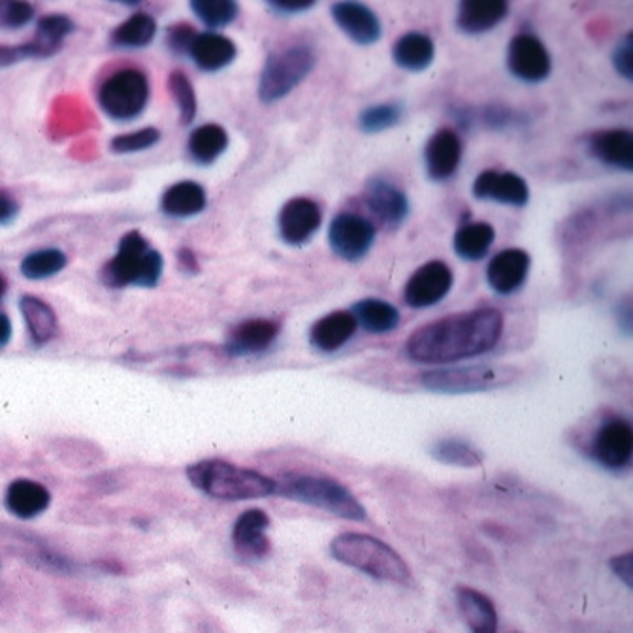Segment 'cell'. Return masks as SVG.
Here are the masks:
<instances>
[{"mask_svg": "<svg viewBox=\"0 0 633 633\" xmlns=\"http://www.w3.org/2000/svg\"><path fill=\"white\" fill-rule=\"evenodd\" d=\"M502 334L504 315L500 309H472L421 326L407 339L406 353L413 363H456L488 353Z\"/></svg>", "mask_w": 633, "mask_h": 633, "instance_id": "obj_1", "label": "cell"}, {"mask_svg": "<svg viewBox=\"0 0 633 633\" xmlns=\"http://www.w3.org/2000/svg\"><path fill=\"white\" fill-rule=\"evenodd\" d=\"M187 477L206 496L222 502L266 498L277 491V481L266 477L257 469L236 466L233 462L219 458L191 464L187 467Z\"/></svg>", "mask_w": 633, "mask_h": 633, "instance_id": "obj_2", "label": "cell"}, {"mask_svg": "<svg viewBox=\"0 0 633 633\" xmlns=\"http://www.w3.org/2000/svg\"><path fill=\"white\" fill-rule=\"evenodd\" d=\"M330 554L339 564L355 567L358 572L379 581L407 583L412 577V570L407 566L406 560L374 535L358 534V532L339 534L330 543Z\"/></svg>", "mask_w": 633, "mask_h": 633, "instance_id": "obj_3", "label": "cell"}, {"mask_svg": "<svg viewBox=\"0 0 633 633\" xmlns=\"http://www.w3.org/2000/svg\"><path fill=\"white\" fill-rule=\"evenodd\" d=\"M162 270V255L149 246L142 233L130 230L119 241L116 257L102 266L100 281L110 289H125L129 285L151 289L159 284Z\"/></svg>", "mask_w": 633, "mask_h": 633, "instance_id": "obj_4", "label": "cell"}, {"mask_svg": "<svg viewBox=\"0 0 633 633\" xmlns=\"http://www.w3.org/2000/svg\"><path fill=\"white\" fill-rule=\"evenodd\" d=\"M277 496L311 505L347 521H366V510L357 496L339 481L320 475H289L277 481Z\"/></svg>", "mask_w": 633, "mask_h": 633, "instance_id": "obj_5", "label": "cell"}, {"mask_svg": "<svg viewBox=\"0 0 633 633\" xmlns=\"http://www.w3.org/2000/svg\"><path fill=\"white\" fill-rule=\"evenodd\" d=\"M317 57L306 43H295L281 50L271 51L266 57L260 72L259 99L265 105H274L295 91L315 68Z\"/></svg>", "mask_w": 633, "mask_h": 633, "instance_id": "obj_6", "label": "cell"}, {"mask_svg": "<svg viewBox=\"0 0 633 633\" xmlns=\"http://www.w3.org/2000/svg\"><path fill=\"white\" fill-rule=\"evenodd\" d=\"M521 375L517 368L511 366H464V368L432 369L421 375V385L432 393L469 394L485 393L492 388L507 387L517 382Z\"/></svg>", "mask_w": 633, "mask_h": 633, "instance_id": "obj_7", "label": "cell"}, {"mask_svg": "<svg viewBox=\"0 0 633 633\" xmlns=\"http://www.w3.org/2000/svg\"><path fill=\"white\" fill-rule=\"evenodd\" d=\"M151 97L148 76L138 68L117 70L100 86L99 105L116 121H132L140 116Z\"/></svg>", "mask_w": 633, "mask_h": 633, "instance_id": "obj_8", "label": "cell"}, {"mask_svg": "<svg viewBox=\"0 0 633 633\" xmlns=\"http://www.w3.org/2000/svg\"><path fill=\"white\" fill-rule=\"evenodd\" d=\"M375 233H377L375 225L369 219L358 214L344 211L334 217L330 222L328 244L339 259L357 263V260H363L374 246Z\"/></svg>", "mask_w": 633, "mask_h": 633, "instance_id": "obj_9", "label": "cell"}, {"mask_svg": "<svg viewBox=\"0 0 633 633\" xmlns=\"http://www.w3.org/2000/svg\"><path fill=\"white\" fill-rule=\"evenodd\" d=\"M591 455L600 466L624 469L632 464L633 428L626 418L611 417L592 437Z\"/></svg>", "mask_w": 633, "mask_h": 633, "instance_id": "obj_10", "label": "cell"}, {"mask_svg": "<svg viewBox=\"0 0 633 633\" xmlns=\"http://www.w3.org/2000/svg\"><path fill=\"white\" fill-rule=\"evenodd\" d=\"M453 284L455 277L449 266L442 260H431L409 277L404 289V301L413 309L432 308L449 295Z\"/></svg>", "mask_w": 633, "mask_h": 633, "instance_id": "obj_11", "label": "cell"}, {"mask_svg": "<svg viewBox=\"0 0 633 633\" xmlns=\"http://www.w3.org/2000/svg\"><path fill=\"white\" fill-rule=\"evenodd\" d=\"M507 68L517 80L540 83L551 76L553 61H551L545 43L540 38L521 32L510 42Z\"/></svg>", "mask_w": 633, "mask_h": 633, "instance_id": "obj_12", "label": "cell"}, {"mask_svg": "<svg viewBox=\"0 0 633 633\" xmlns=\"http://www.w3.org/2000/svg\"><path fill=\"white\" fill-rule=\"evenodd\" d=\"M323 222L319 204L311 198L296 197L279 211V234L289 246H301L314 238Z\"/></svg>", "mask_w": 633, "mask_h": 633, "instance_id": "obj_13", "label": "cell"}, {"mask_svg": "<svg viewBox=\"0 0 633 633\" xmlns=\"http://www.w3.org/2000/svg\"><path fill=\"white\" fill-rule=\"evenodd\" d=\"M336 26L358 46H372L383 34V23L379 16L363 2H334L330 8Z\"/></svg>", "mask_w": 633, "mask_h": 633, "instance_id": "obj_14", "label": "cell"}, {"mask_svg": "<svg viewBox=\"0 0 633 633\" xmlns=\"http://www.w3.org/2000/svg\"><path fill=\"white\" fill-rule=\"evenodd\" d=\"M472 191L479 200H492L513 208H523L530 202L528 184L515 172L485 170L475 178Z\"/></svg>", "mask_w": 633, "mask_h": 633, "instance_id": "obj_15", "label": "cell"}, {"mask_svg": "<svg viewBox=\"0 0 633 633\" xmlns=\"http://www.w3.org/2000/svg\"><path fill=\"white\" fill-rule=\"evenodd\" d=\"M364 200L385 227L398 228L409 216V198L388 179H369Z\"/></svg>", "mask_w": 633, "mask_h": 633, "instance_id": "obj_16", "label": "cell"}, {"mask_svg": "<svg viewBox=\"0 0 633 633\" xmlns=\"http://www.w3.org/2000/svg\"><path fill=\"white\" fill-rule=\"evenodd\" d=\"M279 330H281V326L276 320H244L228 333L225 353L236 358L259 355L276 342Z\"/></svg>", "mask_w": 633, "mask_h": 633, "instance_id": "obj_17", "label": "cell"}, {"mask_svg": "<svg viewBox=\"0 0 633 633\" xmlns=\"http://www.w3.org/2000/svg\"><path fill=\"white\" fill-rule=\"evenodd\" d=\"M530 265H532V259L524 249H517V247L504 249L491 260V265L486 268L488 285L498 295H513L526 281Z\"/></svg>", "mask_w": 633, "mask_h": 633, "instance_id": "obj_18", "label": "cell"}, {"mask_svg": "<svg viewBox=\"0 0 633 633\" xmlns=\"http://www.w3.org/2000/svg\"><path fill=\"white\" fill-rule=\"evenodd\" d=\"M462 142L453 129H439L425 149L426 172L434 181L453 178L461 167Z\"/></svg>", "mask_w": 633, "mask_h": 633, "instance_id": "obj_19", "label": "cell"}, {"mask_svg": "<svg viewBox=\"0 0 633 633\" xmlns=\"http://www.w3.org/2000/svg\"><path fill=\"white\" fill-rule=\"evenodd\" d=\"M268 528H270V517L265 511L247 510L234 524V548L246 558H263L271 548L270 540L266 535Z\"/></svg>", "mask_w": 633, "mask_h": 633, "instance_id": "obj_20", "label": "cell"}, {"mask_svg": "<svg viewBox=\"0 0 633 633\" xmlns=\"http://www.w3.org/2000/svg\"><path fill=\"white\" fill-rule=\"evenodd\" d=\"M589 151L602 165L619 168L624 172L633 170V135L626 129L600 130L589 138Z\"/></svg>", "mask_w": 633, "mask_h": 633, "instance_id": "obj_21", "label": "cell"}, {"mask_svg": "<svg viewBox=\"0 0 633 633\" xmlns=\"http://www.w3.org/2000/svg\"><path fill=\"white\" fill-rule=\"evenodd\" d=\"M76 31V23L65 13H48L38 19L34 37L26 42L27 59H46L61 50L65 38Z\"/></svg>", "mask_w": 633, "mask_h": 633, "instance_id": "obj_22", "label": "cell"}, {"mask_svg": "<svg viewBox=\"0 0 633 633\" xmlns=\"http://www.w3.org/2000/svg\"><path fill=\"white\" fill-rule=\"evenodd\" d=\"M507 13L505 0H464L456 13V27L466 34H483L500 26Z\"/></svg>", "mask_w": 633, "mask_h": 633, "instance_id": "obj_23", "label": "cell"}, {"mask_svg": "<svg viewBox=\"0 0 633 633\" xmlns=\"http://www.w3.org/2000/svg\"><path fill=\"white\" fill-rule=\"evenodd\" d=\"M51 494L42 483L32 479H16L8 485L4 494L7 510L23 521H31L48 511Z\"/></svg>", "mask_w": 633, "mask_h": 633, "instance_id": "obj_24", "label": "cell"}, {"mask_svg": "<svg viewBox=\"0 0 633 633\" xmlns=\"http://www.w3.org/2000/svg\"><path fill=\"white\" fill-rule=\"evenodd\" d=\"M455 596L458 613L472 633L498 632V611L491 597L469 586H458Z\"/></svg>", "mask_w": 633, "mask_h": 633, "instance_id": "obj_25", "label": "cell"}, {"mask_svg": "<svg viewBox=\"0 0 633 633\" xmlns=\"http://www.w3.org/2000/svg\"><path fill=\"white\" fill-rule=\"evenodd\" d=\"M189 56L204 72H219L236 59L238 50L236 43L221 32H198Z\"/></svg>", "mask_w": 633, "mask_h": 633, "instance_id": "obj_26", "label": "cell"}, {"mask_svg": "<svg viewBox=\"0 0 633 633\" xmlns=\"http://www.w3.org/2000/svg\"><path fill=\"white\" fill-rule=\"evenodd\" d=\"M357 333V320L350 311H333L317 320L309 330V344L323 353L342 349Z\"/></svg>", "mask_w": 633, "mask_h": 633, "instance_id": "obj_27", "label": "cell"}, {"mask_svg": "<svg viewBox=\"0 0 633 633\" xmlns=\"http://www.w3.org/2000/svg\"><path fill=\"white\" fill-rule=\"evenodd\" d=\"M19 311L26 319L29 338L37 347L50 344L59 334V319L56 309L38 296L26 295L19 300Z\"/></svg>", "mask_w": 633, "mask_h": 633, "instance_id": "obj_28", "label": "cell"}, {"mask_svg": "<svg viewBox=\"0 0 633 633\" xmlns=\"http://www.w3.org/2000/svg\"><path fill=\"white\" fill-rule=\"evenodd\" d=\"M436 57V43L425 32H406L393 48V61L407 72H423Z\"/></svg>", "mask_w": 633, "mask_h": 633, "instance_id": "obj_29", "label": "cell"}, {"mask_svg": "<svg viewBox=\"0 0 633 633\" xmlns=\"http://www.w3.org/2000/svg\"><path fill=\"white\" fill-rule=\"evenodd\" d=\"M206 204H208V197H206L202 185L197 181H178V184L170 185L160 198L162 211L176 219L202 214Z\"/></svg>", "mask_w": 633, "mask_h": 633, "instance_id": "obj_30", "label": "cell"}, {"mask_svg": "<svg viewBox=\"0 0 633 633\" xmlns=\"http://www.w3.org/2000/svg\"><path fill=\"white\" fill-rule=\"evenodd\" d=\"M357 326L368 334L393 333L400 325V311L379 298H364L349 309Z\"/></svg>", "mask_w": 633, "mask_h": 633, "instance_id": "obj_31", "label": "cell"}, {"mask_svg": "<svg viewBox=\"0 0 633 633\" xmlns=\"http://www.w3.org/2000/svg\"><path fill=\"white\" fill-rule=\"evenodd\" d=\"M228 148L227 130L221 125L208 123L192 130L189 136V155L197 165L208 167L211 162H216Z\"/></svg>", "mask_w": 633, "mask_h": 633, "instance_id": "obj_32", "label": "cell"}, {"mask_svg": "<svg viewBox=\"0 0 633 633\" xmlns=\"http://www.w3.org/2000/svg\"><path fill=\"white\" fill-rule=\"evenodd\" d=\"M496 240V230L491 222H466L453 238L455 253L464 260H481Z\"/></svg>", "mask_w": 633, "mask_h": 633, "instance_id": "obj_33", "label": "cell"}, {"mask_svg": "<svg viewBox=\"0 0 633 633\" xmlns=\"http://www.w3.org/2000/svg\"><path fill=\"white\" fill-rule=\"evenodd\" d=\"M456 117H458V123L464 127L481 125L491 130L513 129V127L526 123V116L523 111L511 110L502 105L483 106L479 110L466 108V110L456 111Z\"/></svg>", "mask_w": 633, "mask_h": 633, "instance_id": "obj_34", "label": "cell"}, {"mask_svg": "<svg viewBox=\"0 0 633 633\" xmlns=\"http://www.w3.org/2000/svg\"><path fill=\"white\" fill-rule=\"evenodd\" d=\"M157 34V21L151 13L136 12L125 19L111 32V43L117 48H146Z\"/></svg>", "mask_w": 633, "mask_h": 633, "instance_id": "obj_35", "label": "cell"}, {"mask_svg": "<svg viewBox=\"0 0 633 633\" xmlns=\"http://www.w3.org/2000/svg\"><path fill=\"white\" fill-rule=\"evenodd\" d=\"M432 456L447 466L477 467L483 464L481 451L461 437H445L434 443Z\"/></svg>", "mask_w": 633, "mask_h": 633, "instance_id": "obj_36", "label": "cell"}, {"mask_svg": "<svg viewBox=\"0 0 633 633\" xmlns=\"http://www.w3.org/2000/svg\"><path fill=\"white\" fill-rule=\"evenodd\" d=\"M68 265L67 255L61 249H40V251L29 253L26 259L21 260L19 270L32 281L48 279L65 270Z\"/></svg>", "mask_w": 633, "mask_h": 633, "instance_id": "obj_37", "label": "cell"}, {"mask_svg": "<svg viewBox=\"0 0 633 633\" xmlns=\"http://www.w3.org/2000/svg\"><path fill=\"white\" fill-rule=\"evenodd\" d=\"M191 10L211 32L230 26L240 16V7L234 0H192Z\"/></svg>", "mask_w": 633, "mask_h": 633, "instance_id": "obj_38", "label": "cell"}, {"mask_svg": "<svg viewBox=\"0 0 633 633\" xmlns=\"http://www.w3.org/2000/svg\"><path fill=\"white\" fill-rule=\"evenodd\" d=\"M404 108L398 102H383L363 110L358 116V127L366 135H379L383 130L393 129L400 123Z\"/></svg>", "mask_w": 633, "mask_h": 633, "instance_id": "obj_39", "label": "cell"}, {"mask_svg": "<svg viewBox=\"0 0 633 633\" xmlns=\"http://www.w3.org/2000/svg\"><path fill=\"white\" fill-rule=\"evenodd\" d=\"M168 89L172 92L174 102L178 106L181 123L191 125L198 111L197 91H195L191 80L184 72L174 70L168 78Z\"/></svg>", "mask_w": 633, "mask_h": 633, "instance_id": "obj_40", "label": "cell"}, {"mask_svg": "<svg viewBox=\"0 0 633 633\" xmlns=\"http://www.w3.org/2000/svg\"><path fill=\"white\" fill-rule=\"evenodd\" d=\"M160 140V130L155 127H146V129L129 132V135H119L110 142V149L113 154L127 155L146 151L154 148L155 144Z\"/></svg>", "mask_w": 633, "mask_h": 633, "instance_id": "obj_41", "label": "cell"}, {"mask_svg": "<svg viewBox=\"0 0 633 633\" xmlns=\"http://www.w3.org/2000/svg\"><path fill=\"white\" fill-rule=\"evenodd\" d=\"M37 16V8L23 0H0V29L18 31L29 26Z\"/></svg>", "mask_w": 633, "mask_h": 633, "instance_id": "obj_42", "label": "cell"}, {"mask_svg": "<svg viewBox=\"0 0 633 633\" xmlns=\"http://www.w3.org/2000/svg\"><path fill=\"white\" fill-rule=\"evenodd\" d=\"M197 34V29L189 23H176V26L168 27V50L172 51L174 56H189L191 43L195 42Z\"/></svg>", "mask_w": 633, "mask_h": 633, "instance_id": "obj_43", "label": "cell"}, {"mask_svg": "<svg viewBox=\"0 0 633 633\" xmlns=\"http://www.w3.org/2000/svg\"><path fill=\"white\" fill-rule=\"evenodd\" d=\"M613 67L624 80H633L632 34L627 32L613 51Z\"/></svg>", "mask_w": 633, "mask_h": 633, "instance_id": "obj_44", "label": "cell"}, {"mask_svg": "<svg viewBox=\"0 0 633 633\" xmlns=\"http://www.w3.org/2000/svg\"><path fill=\"white\" fill-rule=\"evenodd\" d=\"M609 567L613 570L616 577L621 578L622 583L626 584L627 589L633 586V554L626 553L621 556H613L609 560Z\"/></svg>", "mask_w": 633, "mask_h": 633, "instance_id": "obj_45", "label": "cell"}, {"mask_svg": "<svg viewBox=\"0 0 633 633\" xmlns=\"http://www.w3.org/2000/svg\"><path fill=\"white\" fill-rule=\"evenodd\" d=\"M19 204L16 198L7 191H0V227L10 225L18 217Z\"/></svg>", "mask_w": 633, "mask_h": 633, "instance_id": "obj_46", "label": "cell"}, {"mask_svg": "<svg viewBox=\"0 0 633 633\" xmlns=\"http://www.w3.org/2000/svg\"><path fill=\"white\" fill-rule=\"evenodd\" d=\"M315 2H270L268 8L277 16H295V13H304L311 10Z\"/></svg>", "mask_w": 633, "mask_h": 633, "instance_id": "obj_47", "label": "cell"}, {"mask_svg": "<svg viewBox=\"0 0 633 633\" xmlns=\"http://www.w3.org/2000/svg\"><path fill=\"white\" fill-rule=\"evenodd\" d=\"M23 59H27L23 43L0 46V67H10V65H16V62L23 61Z\"/></svg>", "mask_w": 633, "mask_h": 633, "instance_id": "obj_48", "label": "cell"}, {"mask_svg": "<svg viewBox=\"0 0 633 633\" xmlns=\"http://www.w3.org/2000/svg\"><path fill=\"white\" fill-rule=\"evenodd\" d=\"M178 266L179 270H184L185 274H198L200 271V265H198L197 255L189 247H181L178 251Z\"/></svg>", "mask_w": 633, "mask_h": 633, "instance_id": "obj_49", "label": "cell"}, {"mask_svg": "<svg viewBox=\"0 0 633 633\" xmlns=\"http://www.w3.org/2000/svg\"><path fill=\"white\" fill-rule=\"evenodd\" d=\"M619 325L624 333H632V304H630V298H626L619 306Z\"/></svg>", "mask_w": 633, "mask_h": 633, "instance_id": "obj_50", "label": "cell"}, {"mask_svg": "<svg viewBox=\"0 0 633 633\" xmlns=\"http://www.w3.org/2000/svg\"><path fill=\"white\" fill-rule=\"evenodd\" d=\"M12 339V320L7 314H0V349H4Z\"/></svg>", "mask_w": 633, "mask_h": 633, "instance_id": "obj_51", "label": "cell"}, {"mask_svg": "<svg viewBox=\"0 0 633 633\" xmlns=\"http://www.w3.org/2000/svg\"><path fill=\"white\" fill-rule=\"evenodd\" d=\"M7 290H8L7 277H4V276H2V274H0V301H2V298H4V295H7Z\"/></svg>", "mask_w": 633, "mask_h": 633, "instance_id": "obj_52", "label": "cell"}]
</instances>
